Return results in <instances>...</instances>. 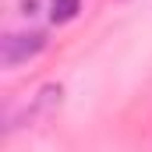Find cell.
Returning a JSON list of instances; mask_svg holds the SVG:
<instances>
[{"label": "cell", "instance_id": "1", "mask_svg": "<svg viewBox=\"0 0 152 152\" xmlns=\"http://www.w3.org/2000/svg\"><path fill=\"white\" fill-rule=\"evenodd\" d=\"M46 50V36L42 32H11L0 39V64L4 67H18L25 60H32Z\"/></svg>", "mask_w": 152, "mask_h": 152}, {"label": "cell", "instance_id": "2", "mask_svg": "<svg viewBox=\"0 0 152 152\" xmlns=\"http://www.w3.org/2000/svg\"><path fill=\"white\" fill-rule=\"evenodd\" d=\"M60 103H64V85H60V81H50V85L39 88V96L32 99V106L25 110V120H39V117L53 113Z\"/></svg>", "mask_w": 152, "mask_h": 152}, {"label": "cell", "instance_id": "3", "mask_svg": "<svg viewBox=\"0 0 152 152\" xmlns=\"http://www.w3.org/2000/svg\"><path fill=\"white\" fill-rule=\"evenodd\" d=\"M78 11H81V0H50V21H53V25L75 21Z\"/></svg>", "mask_w": 152, "mask_h": 152}]
</instances>
